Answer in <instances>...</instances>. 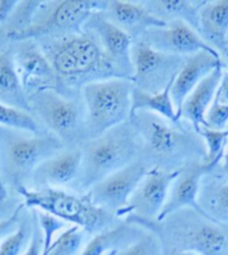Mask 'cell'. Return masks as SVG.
<instances>
[{
	"label": "cell",
	"instance_id": "25",
	"mask_svg": "<svg viewBox=\"0 0 228 255\" xmlns=\"http://www.w3.org/2000/svg\"><path fill=\"white\" fill-rule=\"evenodd\" d=\"M0 103L30 112L28 95L16 71L11 48L0 52Z\"/></svg>",
	"mask_w": 228,
	"mask_h": 255
},
{
	"label": "cell",
	"instance_id": "13",
	"mask_svg": "<svg viewBox=\"0 0 228 255\" xmlns=\"http://www.w3.org/2000/svg\"><path fill=\"white\" fill-rule=\"evenodd\" d=\"M10 48L18 76L28 97L45 89L57 91L55 72L35 39L13 42Z\"/></svg>",
	"mask_w": 228,
	"mask_h": 255
},
{
	"label": "cell",
	"instance_id": "4",
	"mask_svg": "<svg viewBox=\"0 0 228 255\" xmlns=\"http://www.w3.org/2000/svg\"><path fill=\"white\" fill-rule=\"evenodd\" d=\"M80 172L71 189L86 194L99 181L141 157V140L127 120L81 145Z\"/></svg>",
	"mask_w": 228,
	"mask_h": 255
},
{
	"label": "cell",
	"instance_id": "1",
	"mask_svg": "<svg viewBox=\"0 0 228 255\" xmlns=\"http://www.w3.org/2000/svg\"><path fill=\"white\" fill-rule=\"evenodd\" d=\"M36 42L52 64L57 91L66 97L80 95L86 84L120 77L98 38L89 30Z\"/></svg>",
	"mask_w": 228,
	"mask_h": 255
},
{
	"label": "cell",
	"instance_id": "12",
	"mask_svg": "<svg viewBox=\"0 0 228 255\" xmlns=\"http://www.w3.org/2000/svg\"><path fill=\"white\" fill-rule=\"evenodd\" d=\"M179 170L151 168L132 194L127 206L121 213V220L157 221Z\"/></svg>",
	"mask_w": 228,
	"mask_h": 255
},
{
	"label": "cell",
	"instance_id": "20",
	"mask_svg": "<svg viewBox=\"0 0 228 255\" xmlns=\"http://www.w3.org/2000/svg\"><path fill=\"white\" fill-rule=\"evenodd\" d=\"M223 79V65L216 67L212 73L204 77L200 83L191 91L182 103L179 119L185 121L198 130L199 126H205V116L215 100L217 90Z\"/></svg>",
	"mask_w": 228,
	"mask_h": 255
},
{
	"label": "cell",
	"instance_id": "44",
	"mask_svg": "<svg viewBox=\"0 0 228 255\" xmlns=\"http://www.w3.org/2000/svg\"><path fill=\"white\" fill-rule=\"evenodd\" d=\"M1 204H3V203H1V202H0V205H1Z\"/></svg>",
	"mask_w": 228,
	"mask_h": 255
},
{
	"label": "cell",
	"instance_id": "32",
	"mask_svg": "<svg viewBox=\"0 0 228 255\" xmlns=\"http://www.w3.org/2000/svg\"><path fill=\"white\" fill-rule=\"evenodd\" d=\"M115 255H162V247L158 236L145 230L140 238Z\"/></svg>",
	"mask_w": 228,
	"mask_h": 255
},
{
	"label": "cell",
	"instance_id": "23",
	"mask_svg": "<svg viewBox=\"0 0 228 255\" xmlns=\"http://www.w3.org/2000/svg\"><path fill=\"white\" fill-rule=\"evenodd\" d=\"M198 206L212 220L228 224V181L207 174L202 180Z\"/></svg>",
	"mask_w": 228,
	"mask_h": 255
},
{
	"label": "cell",
	"instance_id": "5",
	"mask_svg": "<svg viewBox=\"0 0 228 255\" xmlns=\"http://www.w3.org/2000/svg\"><path fill=\"white\" fill-rule=\"evenodd\" d=\"M64 148L52 133L34 134L0 126V175L6 188L16 193L28 188L35 168Z\"/></svg>",
	"mask_w": 228,
	"mask_h": 255
},
{
	"label": "cell",
	"instance_id": "17",
	"mask_svg": "<svg viewBox=\"0 0 228 255\" xmlns=\"http://www.w3.org/2000/svg\"><path fill=\"white\" fill-rule=\"evenodd\" d=\"M207 174H211L203 161H193L180 168L179 174L172 181L167 202L163 206L157 222L165 220L167 216L185 208L200 211L198 206V194L202 180ZM203 213V212H202Z\"/></svg>",
	"mask_w": 228,
	"mask_h": 255
},
{
	"label": "cell",
	"instance_id": "18",
	"mask_svg": "<svg viewBox=\"0 0 228 255\" xmlns=\"http://www.w3.org/2000/svg\"><path fill=\"white\" fill-rule=\"evenodd\" d=\"M103 16L134 40L153 27H165L167 22L152 16L141 1H125V0H107Z\"/></svg>",
	"mask_w": 228,
	"mask_h": 255
},
{
	"label": "cell",
	"instance_id": "15",
	"mask_svg": "<svg viewBox=\"0 0 228 255\" xmlns=\"http://www.w3.org/2000/svg\"><path fill=\"white\" fill-rule=\"evenodd\" d=\"M83 29L95 35L103 51L113 63L118 76L131 80L133 74L131 55L133 39L120 27L108 20L101 11L94 12L86 20Z\"/></svg>",
	"mask_w": 228,
	"mask_h": 255
},
{
	"label": "cell",
	"instance_id": "39",
	"mask_svg": "<svg viewBox=\"0 0 228 255\" xmlns=\"http://www.w3.org/2000/svg\"><path fill=\"white\" fill-rule=\"evenodd\" d=\"M220 163H221V166H220V170H218L217 177H220V178L225 179L228 181V139H227V142L225 145L224 154H223V158H222ZM220 163H218V165H220Z\"/></svg>",
	"mask_w": 228,
	"mask_h": 255
},
{
	"label": "cell",
	"instance_id": "42",
	"mask_svg": "<svg viewBox=\"0 0 228 255\" xmlns=\"http://www.w3.org/2000/svg\"><path fill=\"white\" fill-rule=\"evenodd\" d=\"M115 253H116V252H111V253H108L107 255H115Z\"/></svg>",
	"mask_w": 228,
	"mask_h": 255
},
{
	"label": "cell",
	"instance_id": "33",
	"mask_svg": "<svg viewBox=\"0 0 228 255\" xmlns=\"http://www.w3.org/2000/svg\"><path fill=\"white\" fill-rule=\"evenodd\" d=\"M35 212H36V216H37L39 225L42 227L43 235H44L42 255H47L49 249H51L52 244L54 242V240H55V234L59 231L66 230L67 223L59 220V218L53 216L46 212L39 211V209H35Z\"/></svg>",
	"mask_w": 228,
	"mask_h": 255
},
{
	"label": "cell",
	"instance_id": "43",
	"mask_svg": "<svg viewBox=\"0 0 228 255\" xmlns=\"http://www.w3.org/2000/svg\"><path fill=\"white\" fill-rule=\"evenodd\" d=\"M227 55H228V37H227Z\"/></svg>",
	"mask_w": 228,
	"mask_h": 255
},
{
	"label": "cell",
	"instance_id": "6",
	"mask_svg": "<svg viewBox=\"0 0 228 255\" xmlns=\"http://www.w3.org/2000/svg\"><path fill=\"white\" fill-rule=\"evenodd\" d=\"M26 208L46 212L67 224L81 227L88 234L95 235L120 221L115 214L97 206L86 194H77L61 188L30 189L22 187L17 190Z\"/></svg>",
	"mask_w": 228,
	"mask_h": 255
},
{
	"label": "cell",
	"instance_id": "11",
	"mask_svg": "<svg viewBox=\"0 0 228 255\" xmlns=\"http://www.w3.org/2000/svg\"><path fill=\"white\" fill-rule=\"evenodd\" d=\"M150 169L151 168L148 163L140 157L130 165L99 181L89 189L86 195L94 205L115 214L120 218L132 194Z\"/></svg>",
	"mask_w": 228,
	"mask_h": 255
},
{
	"label": "cell",
	"instance_id": "28",
	"mask_svg": "<svg viewBox=\"0 0 228 255\" xmlns=\"http://www.w3.org/2000/svg\"><path fill=\"white\" fill-rule=\"evenodd\" d=\"M43 0H25L18 1L15 10L3 24L7 38L15 40L16 37L25 33L33 25L34 19Z\"/></svg>",
	"mask_w": 228,
	"mask_h": 255
},
{
	"label": "cell",
	"instance_id": "24",
	"mask_svg": "<svg viewBox=\"0 0 228 255\" xmlns=\"http://www.w3.org/2000/svg\"><path fill=\"white\" fill-rule=\"evenodd\" d=\"M152 16L163 22L184 21L198 33L199 11L206 1L198 0H149L141 1Z\"/></svg>",
	"mask_w": 228,
	"mask_h": 255
},
{
	"label": "cell",
	"instance_id": "37",
	"mask_svg": "<svg viewBox=\"0 0 228 255\" xmlns=\"http://www.w3.org/2000/svg\"><path fill=\"white\" fill-rule=\"evenodd\" d=\"M17 3V0H0V26H3L4 22L10 17Z\"/></svg>",
	"mask_w": 228,
	"mask_h": 255
},
{
	"label": "cell",
	"instance_id": "36",
	"mask_svg": "<svg viewBox=\"0 0 228 255\" xmlns=\"http://www.w3.org/2000/svg\"><path fill=\"white\" fill-rule=\"evenodd\" d=\"M31 214H33V232H31L29 243L22 255H42L44 243L43 231L36 216L35 209L31 208Z\"/></svg>",
	"mask_w": 228,
	"mask_h": 255
},
{
	"label": "cell",
	"instance_id": "16",
	"mask_svg": "<svg viewBox=\"0 0 228 255\" xmlns=\"http://www.w3.org/2000/svg\"><path fill=\"white\" fill-rule=\"evenodd\" d=\"M81 160L80 148H64L35 168L28 188H70L79 176Z\"/></svg>",
	"mask_w": 228,
	"mask_h": 255
},
{
	"label": "cell",
	"instance_id": "19",
	"mask_svg": "<svg viewBox=\"0 0 228 255\" xmlns=\"http://www.w3.org/2000/svg\"><path fill=\"white\" fill-rule=\"evenodd\" d=\"M221 65H223L221 56H216L205 51L187 56L184 66L177 74L170 89V95L173 106L176 108L178 120H180L179 112L186 98L204 77H206L209 73Z\"/></svg>",
	"mask_w": 228,
	"mask_h": 255
},
{
	"label": "cell",
	"instance_id": "2",
	"mask_svg": "<svg viewBox=\"0 0 228 255\" xmlns=\"http://www.w3.org/2000/svg\"><path fill=\"white\" fill-rule=\"evenodd\" d=\"M129 121L141 140V159L150 168L179 170L206 156L204 140L188 122L175 124L144 110L136 111Z\"/></svg>",
	"mask_w": 228,
	"mask_h": 255
},
{
	"label": "cell",
	"instance_id": "10",
	"mask_svg": "<svg viewBox=\"0 0 228 255\" xmlns=\"http://www.w3.org/2000/svg\"><path fill=\"white\" fill-rule=\"evenodd\" d=\"M131 55L133 65L132 83L134 88L151 94L160 93L167 89L187 58L156 51L140 42H133Z\"/></svg>",
	"mask_w": 228,
	"mask_h": 255
},
{
	"label": "cell",
	"instance_id": "34",
	"mask_svg": "<svg viewBox=\"0 0 228 255\" xmlns=\"http://www.w3.org/2000/svg\"><path fill=\"white\" fill-rule=\"evenodd\" d=\"M205 127L223 131L228 125V104L220 103L215 99L205 116Z\"/></svg>",
	"mask_w": 228,
	"mask_h": 255
},
{
	"label": "cell",
	"instance_id": "38",
	"mask_svg": "<svg viewBox=\"0 0 228 255\" xmlns=\"http://www.w3.org/2000/svg\"><path fill=\"white\" fill-rule=\"evenodd\" d=\"M215 99L220 103L228 104V72L223 75V79L220 84V88L217 90Z\"/></svg>",
	"mask_w": 228,
	"mask_h": 255
},
{
	"label": "cell",
	"instance_id": "7",
	"mask_svg": "<svg viewBox=\"0 0 228 255\" xmlns=\"http://www.w3.org/2000/svg\"><path fill=\"white\" fill-rule=\"evenodd\" d=\"M133 89L132 81L123 77L93 82L81 89L88 140L98 138L130 119Z\"/></svg>",
	"mask_w": 228,
	"mask_h": 255
},
{
	"label": "cell",
	"instance_id": "3",
	"mask_svg": "<svg viewBox=\"0 0 228 255\" xmlns=\"http://www.w3.org/2000/svg\"><path fill=\"white\" fill-rule=\"evenodd\" d=\"M127 222L156 234L160 240L162 255H177L181 252L228 255V224L214 221L193 208L181 209L160 222Z\"/></svg>",
	"mask_w": 228,
	"mask_h": 255
},
{
	"label": "cell",
	"instance_id": "30",
	"mask_svg": "<svg viewBox=\"0 0 228 255\" xmlns=\"http://www.w3.org/2000/svg\"><path fill=\"white\" fill-rule=\"evenodd\" d=\"M33 232V214L22 213L18 229L0 244V255H22L29 243Z\"/></svg>",
	"mask_w": 228,
	"mask_h": 255
},
{
	"label": "cell",
	"instance_id": "41",
	"mask_svg": "<svg viewBox=\"0 0 228 255\" xmlns=\"http://www.w3.org/2000/svg\"><path fill=\"white\" fill-rule=\"evenodd\" d=\"M177 255H199L195 252H181V253H178Z\"/></svg>",
	"mask_w": 228,
	"mask_h": 255
},
{
	"label": "cell",
	"instance_id": "35",
	"mask_svg": "<svg viewBox=\"0 0 228 255\" xmlns=\"http://www.w3.org/2000/svg\"><path fill=\"white\" fill-rule=\"evenodd\" d=\"M25 208V204L21 203L13 209L10 215L0 221V244L7 236L12 234L18 229Z\"/></svg>",
	"mask_w": 228,
	"mask_h": 255
},
{
	"label": "cell",
	"instance_id": "29",
	"mask_svg": "<svg viewBox=\"0 0 228 255\" xmlns=\"http://www.w3.org/2000/svg\"><path fill=\"white\" fill-rule=\"evenodd\" d=\"M196 132L202 136L205 145H206V156L203 159L204 166L207 168L209 172H213L218 163L221 162L223 154H224L228 139V130L220 131L205 126H199Z\"/></svg>",
	"mask_w": 228,
	"mask_h": 255
},
{
	"label": "cell",
	"instance_id": "9",
	"mask_svg": "<svg viewBox=\"0 0 228 255\" xmlns=\"http://www.w3.org/2000/svg\"><path fill=\"white\" fill-rule=\"evenodd\" d=\"M107 0H43L33 25L13 42L43 37H61L83 30L94 12L106 9Z\"/></svg>",
	"mask_w": 228,
	"mask_h": 255
},
{
	"label": "cell",
	"instance_id": "26",
	"mask_svg": "<svg viewBox=\"0 0 228 255\" xmlns=\"http://www.w3.org/2000/svg\"><path fill=\"white\" fill-rule=\"evenodd\" d=\"M173 81L167 86L165 91L157 94L143 92V91L134 88L133 92H132V107L130 117L134 115L136 111L144 110L156 113V115L161 116L167 120L175 122V124L180 122V120H178L177 118L176 108L173 106L170 95V89Z\"/></svg>",
	"mask_w": 228,
	"mask_h": 255
},
{
	"label": "cell",
	"instance_id": "14",
	"mask_svg": "<svg viewBox=\"0 0 228 255\" xmlns=\"http://www.w3.org/2000/svg\"><path fill=\"white\" fill-rule=\"evenodd\" d=\"M156 51L179 56H190L198 52H208L216 56L221 54L204 42L199 34L184 21L167 22L165 27H153L134 40Z\"/></svg>",
	"mask_w": 228,
	"mask_h": 255
},
{
	"label": "cell",
	"instance_id": "8",
	"mask_svg": "<svg viewBox=\"0 0 228 255\" xmlns=\"http://www.w3.org/2000/svg\"><path fill=\"white\" fill-rule=\"evenodd\" d=\"M28 101L30 112L65 148H80L88 140L81 94L66 97L54 89H45L30 94Z\"/></svg>",
	"mask_w": 228,
	"mask_h": 255
},
{
	"label": "cell",
	"instance_id": "22",
	"mask_svg": "<svg viewBox=\"0 0 228 255\" xmlns=\"http://www.w3.org/2000/svg\"><path fill=\"white\" fill-rule=\"evenodd\" d=\"M198 34L216 52L227 54L228 0L204 3L199 11Z\"/></svg>",
	"mask_w": 228,
	"mask_h": 255
},
{
	"label": "cell",
	"instance_id": "27",
	"mask_svg": "<svg viewBox=\"0 0 228 255\" xmlns=\"http://www.w3.org/2000/svg\"><path fill=\"white\" fill-rule=\"evenodd\" d=\"M0 126L34 134L51 133L31 112L2 103H0Z\"/></svg>",
	"mask_w": 228,
	"mask_h": 255
},
{
	"label": "cell",
	"instance_id": "40",
	"mask_svg": "<svg viewBox=\"0 0 228 255\" xmlns=\"http://www.w3.org/2000/svg\"><path fill=\"white\" fill-rule=\"evenodd\" d=\"M8 198V189L6 188V186H4L2 178H1V175H0V202L4 203Z\"/></svg>",
	"mask_w": 228,
	"mask_h": 255
},
{
	"label": "cell",
	"instance_id": "31",
	"mask_svg": "<svg viewBox=\"0 0 228 255\" xmlns=\"http://www.w3.org/2000/svg\"><path fill=\"white\" fill-rule=\"evenodd\" d=\"M85 234L88 233L76 225L67 227L54 240L47 255H79L83 250Z\"/></svg>",
	"mask_w": 228,
	"mask_h": 255
},
{
	"label": "cell",
	"instance_id": "21",
	"mask_svg": "<svg viewBox=\"0 0 228 255\" xmlns=\"http://www.w3.org/2000/svg\"><path fill=\"white\" fill-rule=\"evenodd\" d=\"M145 229L134 223L120 220L91 239L79 255H107L118 252L135 242Z\"/></svg>",
	"mask_w": 228,
	"mask_h": 255
}]
</instances>
